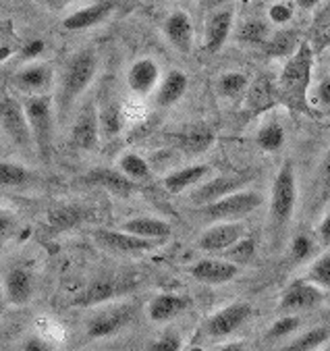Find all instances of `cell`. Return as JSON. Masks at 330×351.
<instances>
[{
  "instance_id": "6da1fadb",
  "label": "cell",
  "mask_w": 330,
  "mask_h": 351,
  "mask_svg": "<svg viewBox=\"0 0 330 351\" xmlns=\"http://www.w3.org/2000/svg\"><path fill=\"white\" fill-rule=\"evenodd\" d=\"M96 69H98V58L94 50H79L67 60V64L62 69L58 94H56V112L60 119H67L77 98L94 82Z\"/></svg>"
},
{
  "instance_id": "7a4b0ae2",
  "label": "cell",
  "mask_w": 330,
  "mask_h": 351,
  "mask_svg": "<svg viewBox=\"0 0 330 351\" xmlns=\"http://www.w3.org/2000/svg\"><path fill=\"white\" fill-rule=\"evenodd\" d=\"M314 66V50L309 44H299L297 50L289 56L281 80H279V96L295 110H305L307 88L312 82Z\"/></svg>"
},
{
  "instance_id": "3957f363",
  "label": "cell",
  "mask_w": 330,
  "mask_h": 351,
  "mask_svg": "<svg viewBox=\"0 0 330 351\" xmlns=\"http://www.w3.org/2000/svg\"><path fill=\"white\" fill-rule=\"evenodd\" d=\"M297 204V181H295V169L293 162H285L272 183V193H270V227L281 239L285 229L289 227L293 213Z\"/></svg>"
},
{
  "instance_id": "277c9868",
  "label": "cell",
  "mask_w": 330,
  "mask_h": 351,
  "mask_svg": "<svg viewBox=\"0 0 330 351\" xmlns=\"http://www.w3.org/2000/svg\"><path fill=\"white\" fill-rule=\"evenodd\" d=\"M23 110L29 123L34 146L40 154L42 160L50 158L52 152V135H54V108H52V98L46 94L29 96L23 102Z\"/></svg>"
},
{
  "instance_id": "5b68a950",
  "label": "cell",
  "mask_w": 330,
  "mask_h": 351,
  "mask_svg": "<svg viewBox=\"0 0 330 351\" xmlns=\"http://www.w3.org/2000/svg\"><path fill=\"white\" fill-rule=\"evenodd\" d=\"M262 195L257 191H251V189H239L235 193H229L208 206H202L204 208V215L214 221V223H220V221H241L243 217L251 215L253 210H257L262 206Z\"/></svg>"
},
{
  "instance_id": "8992f818",
  "label": "cell",
  "mask_w": 330,
  "mask_h": 351,
  "mask_svg": "<svg viewBox=\"0 0 330 351\" xmlns=\"http://www.w3.org/2000/svg\"><path fill=\"white\" fill-rule=\"evenodd\" d=\"M134 314H136V310L131 304H108L106 308L92 314V318L88 320V326H86V332L90 339L112 337V335L120 332L125 326H129V322L134 320Z\"/></svg>"
},
{
  "instance_id": "52a82bcc",
  "label": "cell",
  "mask_w": 330,
  "mask_h": 351,
  "mask_svg": "<svg viewBox=\"0 0 330 351\" xmlns=\"http://www.w3.org/2000/svg\"><path fill=\"white\" fill-rule=\"evenodd\" d=\"M0 127L7 133V137L11 142L21 148V150H29L34 146L31 139V131H29V123L23 110V104L17 102L15 98H0Z\"/></svg>"
},
{
  "instance_id": "ba28073f",
  "label": "cell",
  "mask_w": 330,
  "mask_h": 351,
  "mask_svg": "<svg viewBox=\"0 0 330 351\" xmlns=\"http://www.w3.org/2000/svg\"><path fill=\"white\" fill-rule=\"evenodd\" d=\"M241 237H245V225L241 221H220L200 235L197 247L204 252H210V254L227 252Z\"/></svg>"
},
{
  "instance_id": "9c48e42d",
  "label": "cell",
  "mask_w": 330,
  "mask_h": 351,
  "mask_svg": "<svg viewBox=\"0 0 330 351\" xmlns=\"http://www.w3.org/2000/svg\"><path fill=\"white\" fill-rule=\"evenodd\" d=\"M94 239L96 243H100L102 247L116 252V254H144L150 252L158 245V241L152 239H144L138 235H131L127 231H112V229H96L94 231Z\"/></svg>"
},
{
  "instance_id": "30bf717a",
  "label": "cell",
  "mask_w": 330,
  "mask_h": 351,
  "mask_svg": "<svg viewBox=\"0 0 330 351\" xmlns=\"http://www.w3.org/2000/svg\"><path fill=\"white\" fill-rule=\"evenodd\" d=\"M249 316H251V306L245 302H235L223 308L220 312H216L214 316H210V320L206 322V332L212 339H225L235 330H239L249 320Z\"/></svg>"
},
{
  "instance_id": "8fae6325",
  "label": "cell",
  "mask_w": 330,
  "mask_h": 351,
  "mask_svg": "<svg viewBox=\"0 0 330 351\" xmlns=\"http://www.w3.org/2000/svg\"><path fill=\"white\" fill-rule=\"evenodd\" d=\"M131 287L129 280H120L114 276H100L88 285V289L79 295L77 304L84 308H94V306H102V304H110L112 300H116L118 295H125Z\"/></svg>"
},
{
  "instance_id": "7c38bea8",
  "label": "cell",
  "mask_w": 330,
  "mask_h": 351,
  "mask_svg": "<svg viewBox=\"0 0 330 351\" xmlns=\"http://www.w3.org/2000/svg\"><path fill=\"white\" fill-rule=\"evenodd\" d=\"M251 177L247 175H223V177H214L206 183H202L193 193H191V202L197 206H208L229 193H235L239 189H243L249 183Z\"/></svg>"
},
{
  "instance_id": "4fadbf2b",
  "label": "cell",
  "mask_w": 330,
  "mask_h": 351,
  "mask_svg": "<svg viewBox=\"0 0 330 351\" xmlns=\"http://www.w3.org/2000/svg\"><path fill=\"white\" fill-rule=\"evenodd\" d=\"M100 139V117L92 104L84 106V110L77 114L73 129H71V144L77 150H96Z\"/></svg>"
},
{
  "instance_id": "5bb4252c",
  "label": "cell",
  "mask_w": 330,
  "mask_h": 351,
  "mask_svg": "<svg viewBox=\"0 0 330 351\" xmlns=\"http://www.w3.org/2000/svg\"><path fill=\"white\" fill-rule=\"evenodd\" d=\"M239 272V266L223 258H204L191 266V276L204 285H225L233 280Z\"/></svg>"
},
{
  "instance_id": "9a60e30c",
  "label": "cell",
  "mask_w": 330,
  "mask_h": 351,
  "mask_svg": "<svg viewBox=\"0 0 330 351\" xmlns=\"http://www.w3.org/2000/svg\"><path fill=\"white\" fill-rule=\"evenodd\" d=\"M324 293L316 285H312L309 280H293V283L283 291L279 308L283 312H301L318 306L322 302Z\"/></svg>"
},
{
  "instance_id": "2e32d148",
  "label": "cell",
  "mask_w": 330,
  "mask_h": 351,
  "mask_svg": "<svg viewBox=\"0 0 330 351\" xmlns=\"http://www.w3.org/2000/svg\"><path fill=\"white\" fill-rule=\"evenodd\" d=\"M34 274L23 268L15 266L5 276V298L11 306H25L34 298Z\"/></svg>"
},
{
  "instance_id": "e0dca14e",
  "label": "cell",
  "mask_w": 330,
  "mask_h": 351,
  "mask_svg": "<svg viewBox=\"0 0 330 351\" xmlns=\"http://www.w3.org/2000/svg\"><path fill=\"white\" fill-rule=\"evenodd\" d=\"M162 29H164V36L173 48H177L181 54L191 52V48H193V23L185 11L170 13L164 21Z\"/></svg>"
},
{
  "instance_id": "ac0fdd59",
  "label": "cell",
  "mask_w": 330,
  "mask_h": 351,
  "mask_svg": "<svg viewBox=\"0 0 330 351\" xmlns=\"http://www.w3.org/2000/svg\"><path fill=\"white\" fill-rule=\"evenodd\" d=\"M160 82V69L152 58H140L138 62L131 64L127 73V84L131 92L140 96H148Z\"/></svg>"
},
{
  "instance_id": "d6986e66",
  "label": "cell",
  "mask_w": 330,
  "mask_h": 351,
  "mask_svg": "<svg viewBox=\"0 0 330 351\" xmlns=\"http://www.w3.org/2000/svg\"><path fill=\"white\" fill-rule=\"evenodd\" d=\"M90 219V210L84 206H58L52 208L46 217V227L52 235L71 231L79 225H84Z\"/></svg>"
},
{
  "instance_id": "ffe728a7",
  "label": "cell",
  "mask_w": 330,
  "mask_h": 351,
  "mask_svg": "<svg viewBox=\"0 0 330 351\" xmlns=\"http://www.w3.org/2000/svg\"><path fill=\"white\" fill-rule=\"evenodd\" d=\"M13 84L19 92L38 96V94H44L48 86L52 84V71L48 64H29L15 73Z\"/></svg>"
},
{
  "instance_id": "44dd1931",
  "label": "cell",
  "mask_w": 330,
  "mask_h": 351,
  "mask_svg": "<svg viewBox=\"0 0 330 351\" xmlns=\"http://www.w3.org/2000/svg\"><path fill=\"white\" fill-rule=\"evenodd\" d=\"M86 181L90 185H98L114 195H131L136 189H138V183L127 179L118 169H94L86 175Z\"/></svg>"
},
{
  "instance_id": "7402d4cb",
  "label": "cell",
  "mask_w": 330,
  "mask_h": 351,
  "mask_svg": "<svg viewBox=\"0 0 330 351\" xmlns=\"http://www.w3.org/2000/svg\"><path fill=\"white\" fill-rule=\"evenodd\" d=\"M191 308V300L187 295L177 293H162L156 295L148 306V316L152 322H168Z\"/></svg>"
},
{
  "instance_id": "603a6c76",
  "label": "cell",
  "mask_w": 330,
  "mask_h": 351,
  "mask_svg": "<svg viewBox=\"0 0 330 351\" xmlns=\"http://www.w3.org/2000/svg\"><path fill=\"white\" fill-rule=\"evenodd\" d=\"M112 9H114V5L110 3V0H100V3H96V5H90L86 9L71 13L67 19L62 21V27L69 29V32H81V29L94 27V25L102 23L112 13Z\"/></svg>"
},
{
  "instance_id": "cb8c5ba5",
  "label": "cell",
  "mask_w": 330,
  "mask_h": 351,
  "mask_svg": "<svg viewBox=\"0 0 330 351\" xmlns=\"http://www.w3.org/2000/svg\"><path fill=\"white\" fill-rule=\"evenodd\" d=\"M231 27H233V11L231 9H218L214 11L208 21H206V50L208 52H218L225 42L231 36Z\"/></svg>"
},
{
  "instance_id": "d4e9b609",
  "label": "cell",
  "mask_w": 330,
  "mask_h": 351,
  "mask_svg": "<svg viewBox=\"0 0 330 351\" xmlns=\"http://www.w3.org/2000/svg\"><path fill=\"white\" fill-rule=\"evenodd\" d=\"M208 175H210L208 165H191V167L168 173L162 179V185H164V189L168 193H181V191H185V189H189V187H193L197 183H202Z\"/></svg>"
},
{
  "instance_id": "484cf974",
  "label": "cell",
  "mask_w": 330,
  "mask_h": 351,
  "mask_svg": "<svg viewBox=\"0 0 330 351\" xmlns=\"http://www.w3.org/2000/svg\"><path fill=\"white\" fill-rule=\"evenodd\" d=\"M123 231L138 235L144 239H152V241H162L173 233V227L162 221V219H152V217H140V219H131L127 223L120 225Z\"/></svg>"
},
{
  "instance_id": "4316f807",
  "label": "cell",
  "mask_w": 330,
  "mask_h": 351,
  "mask_svg": "<svg viewBox=\"0 0 330 351\" xmlns=\"http://www.w3.org/2000/svg\"><path fill=\"white\" fill-rule=\"evenodd\" d=\"M187 86H189V80L183 71L175 69V71H168L162 82H160V88L156 92V104L160 108H168L173 104H177L183 94L187 92Z\"/></svg>"
},
{
  "instance_id": "83f0119b",
  "label": "cell",
  "mask_w": 330,
  "mask_h": 351,
  "mask_svg": "<svg viewBox=\"0 0 330 351\" xmlns=\"http://www.w3.org/2000/svg\"><path fill=\"white\" fill-rule=\"evenodd\" d=\"M214 142V133L206 125H191L179 135V146L189 154H200L210 148Z\"/></svg>"
},
{
  "instance_id": "f1b7e54d",
  "label": "cell",
  "mask_w": 330,
  "mask_h": 351,
  "mask_svg": "<svg viewBox=\"0 0 330 351\" xmlns=\"http://www.w3.org/2000/svg\"><path fill=\"white\" fill-rule=\"evenodd\" d=\"M328 339H330V330L326 326H316V328L307 330L305 335L293 339L291 343L281 345V347L270 349V351H318Z\"/></svg>"
},
{
  "instance_id": "f546056e",
  "label": "cell",
  "mask_w": 330,
  "mask_h": 351,
  "mask_svg": "<svg viewBox=\"0 0 330 351\" xmlns=\"http://www.w3.org/2000/svg\"><path fill=\"white\" fill-rule=\"evenodd\" d=\"M31 181H34V173L27 167L0 160V187L19 189V187H27Z\"/></svg>"
},
{
  "instance_id": "4dcf8cb0",
  "label": "cell",
  "mask_w": 330,
  "mask_h": 351,
  "mask_svg": "<svg viewBox=\"0 0 330 351\" xmlns=\"http://www.w3.org/2000/svg\"><path fill=\"white\" fill-rule=\"evenodd\" d=\"M118 171H120L127 179L136 181V183L148 181V179L152 177V169H150L148 160H146L144 156L136 154V152H127V154H123V156L118 158Z\"/></svg>"
},
{
  "instance_id": "1f68e13d",
  "label": "cell",
  "mask_w": 330,
  "mask_h": 351,
  "mask_svg": "<svg viewBox=\"0 0 330 351\" xmlns=\"http://www.w3.org/2000/svg\"><path fill=\"white\" fill-rule=\"evenodd\" d=\"M277 96H279V92L275 90V86L268 80H257L249 90L247 102L255 112H262L277 102Z\"/></svg>"
},
{
  "instance_id": "d6a6232c",
  "label": "cell",
  "mask_w": 330,
  "mask_h": 351,
  "mask_svg": "<svg viewBox=\"0 0 330 351\" xmlns=\"http://www.w3.org/2000/svg\"><path fill=\"white\" fill-rule=\"evenodd\" d=\"M255 142L262 150L266 152H279L285 144V129L277 123V121H270L264 125L257 135H255Z\"/></svg>"
},
{
  "instance_id": "836d02e7",
  "label": "cell",
  "mask_w": 330,
  "mask_h": 351,
  "mask_svg": "<svg viewBox=\"0 0 330 351\" xmlns=\"http://www.w3.org/2000/svg\"><path fill=\"white\" fill-rule=\"evenodd\" d=\"M297 46H299L297 34L289 32V29L275 34L270 40H266V44H264L266 54H270V56H289L297 50Z\"/></svg>"
},
{
  "instance_id": "e575fe53",
  "label": "cell",
  "mask_w": 330,
  "mask_h": 351,
  "mask_svg": "<svg viewBox=\"0 0 330 351\" xmlns=\"http://www.w3.org/2000/svg\"><path fill=\"white\" fill-rule=\"evenodd\" d=\"M305 280H309L312 285H316L322 291H330V250L314 260Z\"/></svg>"
},
{
  "instance_id": "d590c367",
  "label": "cell",
  "mask_w": 330,
  "mask_h": 351,
  "mask_svg": "<svg viewBox=\"0 0 330 351\" xmlns=\"http://www.w3.org/2000/svg\"><path fill=\"white\" fill-rule=\"evenodd\" d=\"M255 256V241L251 237H241L237 243H233L227 252H225V260L233 262V264H247L251 262Z\"/></svg>"
},
{
  "instance_id": "8d00e7d4",
  "label": "cell",
  "mask_w": 330,
  "mask_h": 351,
  "mask_svg": "<svg viewBox=\"0 0 330 351\" xmlns=\"http://www.w3.org/2000/svg\"><path fill=\"white\" fill-rule=\"evenodd\" d=\"M237 38L245 44H266L268 40V25L259 21V19H251L245 21L237 34Z\"/></svg>"
},
{
  "instance_id": "74e56055",
  "label": "cell",
  "mask_w": 330,
  "mask_h": 351,
  "mask_svg": "<svg viewBox=\"0 0 330 351\" xmlns=\"http://www.w3.org/2000/svg\"><path fill=\"white\" fill-rule=\"evenodd\" d=\"M247 88V75L239 73V71H229L225 75H220L218 80V92L225 98H235L241 92H245Z\"/></svg>"
},
{
  "instance_id": "f35d334b",
  "label": "cell",
  "mask_w": 330,
  "mask_h": 351,
  "mask_svg": "<svg viewBox=\"0 0 330 351\" xmlns=\"http://www.w3.org/2000/svg\"><path fill=\"white\" fill-rule=\"evenodd\" d=\"M299 324H301V320H299V316H283V318H279L270 328H268V332H266V341H272V343H277V341H285L289 335H293L297 328H299Z\"/></svg>"
},
{
  "instance_id": "ab89813d",
  "label": "cell",
  "mask_w": 330,
  "mask_h": 351,
  "mask_svg": "<svg viewBox=\"0 0 330 351\" xmlns=\"http://www.w3.org/2000/svg\"><path fill=\"white\" fill-rule=\"evenodd\" d=\"M181 347H183L181 335L175 330H166L154 343H150V347L146 351H181Z\"/></svg>"
},
{
  "instance_id": "60d3db41",
  "label": "cell",
  "mask_w": 330,
  "mask_h": 351,
  "mask_svg": "<svg viewBox=\"0 0 330 351\" xmlns=\"http://www.w3.org/2000/svg\"><path fill=\"white\" fill-rule=\"evenodd\" d=\"M312 254H314V241H312V237H307L303 233L301 235H295V239L291 241V258L295 262H303Z\"/></svg>"
},
{
  "instance_id": "b9f144b4",
  "label": "cell",
  "mask_w": 330,
  "mask_h": 351,
  "mask_svg": "<svg viewBox=\"0 0 330 351\" xmlns=\"http://www.w3.org/2000/svg\"><path fill=\"white\" fill-rule=\"evenodd\" d=\"M15 229H17V217L9 208H0V243L9 239Z\"/></svg>"
},
{
  "instance_id": "7bdbcfd3",
  "label": "cell",
  "mask_w": 330,
  "mask_h": 351,
  "mask_svg": "<svg viewBox=\"0 0 330 351\" xmlns=\"http://www.w3.org/2000/svg\"><path fill=\"white\" fill-rule=\"evenodd\" d=\"M268 17H270V21H272V23H277V25H285V23H289V21H291V17H293V7H291L289 3H277V5H272V7H270Z\"/></svg>"
},
{
  "instance_id": "ee69618b",
  "label": "cell",
  "mask_w": 330,
  "mask_h": 351,
  "mask_svg": "<svg viewBox=\"0 0 330 351\" xmlns=\"http://www.w3.org/2000/svg\"><path fill=\"white\" fill-rule=\"evenodd\" d=\"M23 351H56V345L52 341L44 339V337L34 335L23 343Z\"/></svg>"
},
{
  "instance_id": "f6af8a7d",
  "label": "cell",
  "mask_w": 330,
  "mask_h": 351,
  "mask_svg": "<svg viewBox=\"0 0 330 351\" xmlns=\"http://www.w3.org/2000/svg\"><path fill=\"white\" fill-rule=\"evenodd\" d=\"M318 177H320V191L324 195H330V150H328V154L324 156V160L320 165Z\"/></svg>"
},
{
  "instance_id": "bcb514c9",
  "label": "cell",
  "mask_w": 330,
  "mask_h": 351,
  "mask_svg": "<svg viewBox=\"0 0 330 351\" xmlns=\"http://www.w3.org/2000/svg\"><path fill=\"white\" fill-rule=\"evenodd\" d=\"M44 48H46V44H44L42 40H31V42H27V44L23 46V50H21V58H25V60H34V58H38V56L44 52Z\"/></svg>"
},
{
  "instance_id": "7dc6e473",
  "label": "cell",
  "mask_w": 330,
  "mask_h": 351,
  "mask_svg": "<svg viewBox=\"0 0 330 351\" xmlns=\"http://www.w3.org/2000/svg\"><path fill=\"white\" fill-rule=\"evenodd\" d=\"M104 129L108 131V133H114V131H118V127H120V121H118V108L116 106H110L108 110H106V117H104Z\"/></svg>"
},
{
  "instance_id": "c3c4849f",
  "label": "cell",
  "mask_w": 330,
  "mask_h": 351,
  "mask_svg": "<svg viewBox=\"0 0 330 351\" xmlns=\"http://www.w3.org/2000/svg\"><path fill=\"white\" fill-rule=\"evenodd\" d=\"M316 98H318V104L324 106V108H330V77L320 82L318 86V92H316Z\"/></svg>"
},
{
  "instance_id": "681fc988",
  "label": "cell",
  "mask_w": 330,
  "mask_h": 351,
  "mask_svg": "<svg viewBox=\"0 0 330 351\" xmlns=\"http://www.w3.org/2000/svg\"><path fill=\"white\" fill-rule=\"evenodd\" d=\"M318 239L322 245L330 247V213L322 219V223L318 225Z\"/></svg>"
},
{
  "instance_id": "f907efd6",
  "label": "cell",
  "mask_w": 330,
  "mask_h": 351,
  "mask_svg": "<svg viewBox=\"0 0 330 351\" xmlns=\"http://www.w3.org/2000/svg\"><path fill=\"white\" fill-rule=\"evenodd\" d=\"M318 44L322 48H330V23L322 29V34L318 36Z\"/></svg>"
},
{
  "instance_id": "816d5d0a",
  "label": "cell",
  "mask_w": 330,
  "mask_h": 351,
  "mask_svg": "<svg viewBox=\"0 0 330 351\" xmlns=\"http://www.w3.org/2000/svg\"><path fill=\"white\" fill-rule=\"evenodd\" d=\"M38 3H42V5H48V7H64V5L73 3V0H38Z\"/></svg>"
},
{
  "instance_id": "f5cc1de1",
  "label": "cell",
  "mask_w": 330,
  "mask_h": 351,
  "mask_svg": "<svg viewBox=\"0 0 330 351\" xmlns=\"http://www.w3.org/2000/svg\"><path fill=\"white\" fill-rule=\"evenodd\" d=\"M295 3H297V7H301V9H314V7L320 3V0H295Z\"/></svg>"
},
{
  "instance_id": "db71d44e",
  "label": "cell",
  "mask_w": 330,
  "mask_h": 351,
  "mask_svg": "<svg viewBox=\"0 0 330 351\" xmlns=\"http://www.w3.org/2000/svg\"><path fill=\"white\" fill-rule=\"evenodd\" d=\"M218 351H243V347H241V343H229V345L220 347Z\"/></svg>"
},
{
  "instance_id": "11a10c76",
  "label": "cell",
  "mask_w": 330,
  "mask_h": 351,
  "mask_svg": "<svg viewBox=\"0 0 330 351\" xmlns=\"http://www.w3.org/2000/svg\"><path fill=\"white\" fill-rule=\"evenodd\" d=\"M229 0H208V5L210 7H223V5H227Z\"/></svg>"
},
{
  "instance_id": "9f6ffc18",
  "label": "cell",
  "mask_w": 330,
  "mask_h": 351,
  "mask_svg": "<svg viewBox=\"0 0 330 351\" xmlns=\"http://www.w3.org/2000/svg\"><path fill=\"white\" fill-rule=\"evenodd\" d=\"M11 54V50L9 48H3V50H0V60H3L5 56H9Z\"/></svg>"
}]
</instances>
